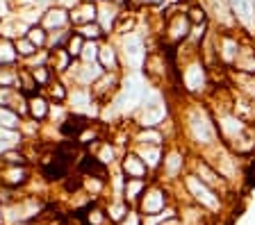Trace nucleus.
I'll return each instance as SVG.
<instances>
[{"label":"nucleus","instance_id":"nucleus-1","mask_svg":"<svg viewBox=\"0 0 255 225\" xmlns=\"http://www.w3.org/2000/svg\"><path fill=\"white\" fill-rule=\"evenodd\" d=\"M123 55H126V62L132 69H139V64H141L143 59V43L139 37H128L126 41H123Z\"/></svg>","mask_w":255,"mask_h":225},{"label":"nucleus","instance_id":"nucleus-2","mask_svg":"<svg viewBox=\"0 0 255 225\" xmlns=\"http://www.w3.org/2000/svg\"><path fill=\"white\" fill-rule=\"evenodd\" d=\"M230 7H233L235 16L244 25H253L255 21V14H253V0H228Z\"/></svg>","mask_w":255,"mask_h":225},{"label":"nucleus","instance_id":"nucleus-3","mask_svg":"<svg viewBox=\"0 0 255 225\" xmlns=\"http://www.w3.org/2000/svg\"><path fill=\"white\" fill-rule=\"evenodd\" d=\"M123 168H126L128 177L130 180H141L143 175H146V164H143L139 157H126V164H123Z\"/></svg>","mask_w":255,"mask_h":225},{"label":"nucleus","instance_id":"nucleus-4","mask_svg":"<svg viewBox=\"0 0 255 225\" xmlns=\"http://www.w3.org/2000/svg\"><path fill=\"white\" fill-rule=\"evenodd\" d=\"M139 98H141V84H139L137 77H130L126 80V86H123V100L130 102V107L137 105Z\"/></svg>","mask_w":255,"mask_h":225},{"label":"nucleus","instance_id":"nucleus-5","mask_svg":"<svg viewBox=\"0 0 255 225\" xmlns=\"http://www.w3.org/2000/svg\"><path fill=\"white\" fill-rule=\"evenodd\" d=\"M187 184H189L191 191L196 193V198H198V200H203V203L210 205V207H217V198H212V193L207 191V189L203 187L201 182H198L196 177H189V180H187Z\"/></svg>","mask_w":255,"mask_h":225},{"label":"nucleus","instance_id":"nucleus-6","mask_svg":"<svg viewBox=\"0 0 255 225\" xmlns=\"http://www.w3.org/2000/svg\"><path fill=\"white\" fill-rule=\"evenodd\" d=\"M94 18H96V7L91 5V2H82V5L78 7V16H73V21H75V23H85V25H89Z\"/></svg>","mask_w":255,"mask_h":225},{"label":"nucleus","instance_id":"nucleus-7","mask_svg":"<svg viewBox=\"0 0 255 225\" xmlns=\"http://www.w3.org/2000/svg\"><path fill=\"white\" fill-rule=\"evenodd\" d=\"M164 116V109L159 107L157 102L153 105H146V114H143V125H155L159 123V118Z\"/></svg>","mask_w":255,"mask_h":225},{"label":"nucleus","instance_id":"nucleus-8","mask_svg":"<svg viewBox=\"0 0 255 225\" xmlns=\"http://www.w3.org/2000/svg\"><path fill=\"white\" fill-rule=\"evenodd\" d=\"M66 21H69V14H66L64 9H50V11L46 14V25H48V27H53V25L62 27Z\"/></svg>","mask_w":255,"mask_h":225},{"label":"nucleus","instance_id":"nucleus-9","mask_svg":"<svg viewBox=\"0 0 255 225\" xmlns=\"http://www.w3.org/2000/svg\"><path fill=\"white\" fill-rule=\"evenodd\" d=\"M27 39H30V43L37 48V46H43L46 43V32H43V27H32L30 32H27Z\"/></svg>","mask_w":255,"mask_h":225},{"label":"nucleus","instance_id":"nucleus-10","mask_svg":"<svg viewBox=\"0 0 255 225\" xmlns=\"http://www.w3.org/2000/svg\"><path fill=\"white\" fill-rule=\"evenodd\" d=\"M78 34L82 39H96V37H101V34H103V27L91 25V23H89V25H82V27H80Z\"/></svg>","mask_w":255,"mask_h":225},{"label":"nucleus","instance_id":"nucleus-11","mask_svg":"<svg viewBox=\"0 0 255 225\" xmlns=\"http://www.w3.org/2000/svg\"><path fill=\"white\" fill-rule=\"evenodd\" d=\"M98 55H101V62L105 69H117V57H114V53L110 48H101Z\"/></svg>","mask_w":255,"mask_h":225},{"label":"nucleus","instance_id":"nucleus-12","mask_svg":"<svg viewBox=\"0 0 255 225\" xmlns=\"http://www.w3.org/2000/svg\"><path fill=\"white\" fill-rule=\"evenodd\" d=\"M0 121H2V125H7V128H16V125H18V116H16L14 112H9L7 107L0 109Z\"/></svg>","mask_w":255,"mask_h":225},{"label":"nucleus","instance_id":"nucleus-13","mask_svg":"<svg viewBox=\"0 0 255 225\" xmlns=\"http://www.w3.org/2000/svg\"><path fill=\"white\" fill-rule=\"evenodd\" d=\"M30 105H32V116H34V118H43V116H46L48 105L41 100V98H34Z\"/></svg>","mask_w":255,"mask_h":225},{"label":"nucleus","instance_id":"nucleus-14","mask_svg":"<svg viewBox=\"0 0 255 225\" xmlns=\"http://www.w3.org/2000/svg\"><path fill=\"white\" fill-rule=\"evenodd\" d=\"M82 48H85V39L80 37V34H75V37L71 39V43H69V55L71 57H78V55L82 53Z\"/></svg>","mask_w":255,"mask_h":225},{"label":"nucleus","instance_id":"nucleus-15","mask_svg":"<svg viewBox=\"0 0 255 225\" xmlns=\"http://www.w3.org/2000/svg\"><path fill=\"white\" fill-rule=\"evenodd\" d=\"M162 198H159V193H153V200H150L148 205H143V207H146V212H148V214H153V212H157L159 207H162Z\"/></svg>","mask_w":255,"mask_h":225},{"label":"nucleus","instance_id":"nucleus-16","mask_svg":"<svg viewBox=\"0 0 255 225\" xmlns=\"http://www.w3.org/2000/svg\"><path fill=\"white\" fill-rule=\"evenodd\" d=\"M16 48H18V53H21V55H25V57H27V55H32L34 50H37L30 41H16Z\"/></svg>","mask_w":255,"mask_h":225},{"label":"nucleus","instance_id":"nucleus-17","mask_svg":"<svg viewBox=\"0 0 255 225\" xmlns=\"http://www.w3.org/2000/svg\"><path fill=\"white\" fill-rule=\"evenodd\" d=\"M85 59L87 62H91V59L96 57V55H98V48H96V43H85Z\"/></svg>","mask_w":255,"mask_h":225},{"label":"nucleus","instance_id":"nucleus-18","mask_svg":"<svg viewBox=\"0 0 255 225\" xmlns=\"http://www.w3.org/2000/svg\"><path fill=\"white\" fill-rule=\"evenodd\" d=\"M191 21H203L205 18V14H203V9H191Z\"/></svg>","mask_w":255,"mask_h":225},{"label":"nucleus","instance_id":"nucleus-19","mask_svg":"<svg viewBox=\"0 0 255 225\" xmlns=\"http://www.w3.org/2000/svg\"><path fill=\"white\" fill-rule=\"evenodd\" d=\"M34 77H37V80H39V82H46V71L37 69V71H34Z\"/></svg>","mask_w":255,"mask_h":225},{"label":"nucleus","instance_id":"nucleus-20","mask_svg":"<svg viewBox=\"0 0 255 225\" xmlns=\"http://www.w3.org/2000/svg\"><path fill=\"white\" fill-rule=\"evenodd\" d=\"M169 166H171V168H173V171H175V166H178V157H175V155H173V157H171V161H169Z\"/></svg>","mask_w":255,"mask_h":225},{"label":"nucleus","instance_id":"nucleus-21","mask_svg":"<svg viewBox=\"0 0 255 225\" xmlns=\"http://www.w3.org/2000/svg\"><path fill=\"white\" fill-rule=\"evenodd\" d=\"M143 2H157V0H143Z\"/></svg>","mask_w":255,"mask_h":225}]
</instances>
